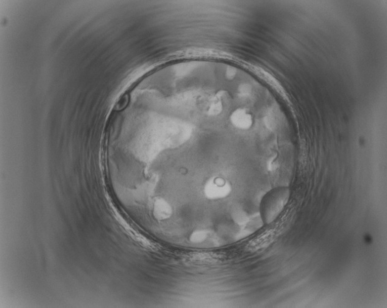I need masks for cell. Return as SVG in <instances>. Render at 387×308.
I'll use <instances>...</instances> for the list:
<instances>
[{"label": "cell", "mask_w": 387, "mask_h": 308, "mask_svg": "<svg viewBox=\"0 0 387 308\" xmlns=\"http://www.w3.org/2000/svg\"><path fill=\"white\" fill-rule=\"evenodd\" d=\"M155 212L156 217L160 219H166L171 216L172 209L168 203L163 199H159L156 202Z\"/></svg>", "instance_id": "3957f363"}, {"label": "cell", "mask_w": 387, "mask_h": 308, "mask_svg": "<svg viewBox=\"0 0 387 308\" xmlns=\"http://www.w3.org/2000/svg\"><path fill=\"white\" fill-rule=\"evenodd\" d=\"M207 237V232L206 231H199V232L193 233L191 237V240L194 242H202L206 239Z\"/></svg>", "instance_id": "277c9868"}, {"label": "cell", "mask_w": 387, "mask_h": 308, "mask_svg": "<svg viewBox=\"0 0 387 308\" xmlns=\"http://www.w3.org/2000/svg\"><path fill=\"white\" fill-rule=\"evenodd\" d=\"M231 122L236 128L247 130L253 124L252 116L246 110L237 109L231 115Z\"/></svg>", "instance_id": "7a4b0ae2"}, {"label": "cell", "mask_w": 387, "mask_h": 308, "mask_svg": "<svg viewBox=\"0 0 387 308\" xmlns=\"http://www.w3.org/2000/svg\"><path fill=\"white\" fill-rule=\"evenodd\" d=\"M231 191L230 184L222 178H215L208 182L205 189L206 196L210 199H220L226 197Z\"/></svg>", "instance_id": "6da1fadb"}]
</instances>
